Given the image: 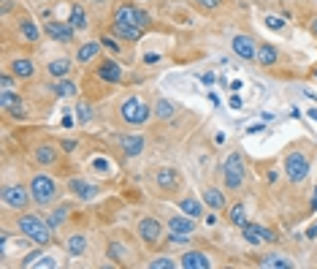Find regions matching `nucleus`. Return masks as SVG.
Returning <instances> with one entry per match:
<instances>
[{
	"label": "nucleus",
	"mask_w": 317,
	"mask_h": 269,
	"mask_svg": "<svg viewBox=\"0 0 317 269\" xmlns=\"http://www.w3.org/2000/svg\"><path fill=\"white\" fill-rule=\"evenodd\" d=\"M16 228H19V234H25V237L36 245H52V239H54L52 237L54 228H52L46 220H41L38 215H30V212L16 217Z\"/></svg>",
	"instance_id": "obj_1"
},
{
	"label": "nucleus",
	"mask_w": 317,
	"mask_h": 269,
	"mask_svg": "<svg viewBox=\"0 0 317 269\" xmlns=\"http://www.w3.org/2000/svg\"><path fill=\"white\" fill-rule=\"evenodd\" d=\"M27 188H30V196L38 207H49V204L57 202V196H60V188H57V182L52 180L49 174H36Z\"/></svg>",
	"instance_id": "obj_2"
},
{
	"label": "nucleus",
	"mask_w": 317,
	"mask_h": 269,
	"mask_svg": "<svg viewBox=\"0 0 317 269\" xmlns=\"http://www.w3.org/2000/svg\"><path fill=\"white\" fill-rule=\"evenodd\" d=\"M119 117H122L128 125H144L149 117H152V106H149L144 98H138V95H128V98L119 104Z\"/></svg>",
	"instance_id": "obj_3"
},
{
	"label": "nucleus",
	"mask_w": 317,
	"mask_h": 269,
	"mask_svg": "<svg viewBox=\"0 0 317 269\" xmlns=\"http://www.w3.org/2000/svg\"><path fill=\"white\" fill-rule=\"evenodd\" d=\"M222 177H225V188L228 191H241L244 188V180H247V166H244V158L239 152L225 158L222 163Z\"/></svg>",
	"instance_id": "obj_4"
},
{
	"label": "nucleus",
	"mask_w": 317,
	"mask_h": 269,
	"mask_svg": "<svg viewBox=\"0 0 317 269\" xmlns=\"http://www.w3.org/2000/svg\"><path fill=\"white\" fill-rule=\"evenodd\" d=\"M309 169H312V163H309V155H304V152H290L285 158V174L293 185H301L309 177Z\"/></svg>",
	"instance_id": "obj_5"
},
{
	"label": "nucleus",
	"mask_w": 317,
	"mask_h": 269,
	"mask_svg": "<svg viewBox=\"0 0 317 269\" xmlns=\"http://www.w3.org/2000/svg\"><path fill=\"white\" fill-rule=\"evenodd\" d=\"M136 234L147 248H158L160 239H163V226H160L158 217H141L136 226Z\"/></svg>",
	"instance_id": "obj_6"
},
{
	"label": "nucleus",
	"mask_w": 317,
	"mask_h": 269,
	"mask_svg": "<svg viewBox=\"0 0 317 269\" xmlns=\"http://www.w3.org/2000/svg\"><path fill=\"white\" fill-rule=\"evenodd\" d=\"M0 196H3V204H5V207L14 209V212H22V209H25L27 204L33 202L30 188H25V185H5Z\"/></svg>",
	"instance_id": "obj_7"
},
{
	"label": "nucleus",
	"mask_w": 317,
	"mask_h": 269,
	"mask_svg": "<svg viewBox=\"0 0 317 269\" xmlns=\"http://www.w3.org/2000/svg\"><path fill=\"white\" fill-rule=\"evenodd\" d=\"M114 22H128V25H138L147 30L149 27V14L144 8H138V5H119L117 11H114Z\"/></svg>",
	"instance_id": "obj_8"
},
{
	"label": "nucleus",
	"mask_w": 317,
	"mask_h": 269,
	"mask_svg": "<svg viewBox=\"0 0 317 269\" xmlns=\"http://www.w3.org/2000/svg\"><path fill=\"white\" fill-rule=\"evenodd\" d=\"M155 182H158V188L163 193H176L182 185V177L176 169H171V166H163V169L155 171Z\"/></svg>",
	"instance_id": "obj_9"
},
{
	"label": "nucleus",
	"mask_w": 317,
	"mask_h": 269,
	"mask_svg": "<svg viewBox=\"0 0 317 269\" xmlns=\"http://www.w3.org/2000/svg\"><path fill=\"white\" fill-rule=\"evenodd\" d=\"M44 30H46V36H49L52 41H57V44H71V41H73V27H71V22L49 19V22L44 25Z\"/></svg>",
	"instance_id": "obj_10"
},
{
	"label": "nucleus",
	"mask_w": 317,
	"mask_h": 269,
	"mask_svg": "<svg viewBox=\"0 0 317 269\" xmlns=\"http://www.w3.org/2000/svg\"><path fill=\"white\" fill-rule=\"evenodd\" d=\"M241 237H244L250 245L276 242V234H274V231H268V228H263V226H258V223H247V226L241 228Z\"/></svg>",
	"instance_id": "obj_11"
},
{
	"label": "nucleus",
	"mask_w": 317,
	"mask_h": 269,
	"mask_svg": "<svg viewBox=\"0 0 317 269\" xmlns=\"http://www.w3.org/2000/svg\"><path fill=\"white\" fill-rule=\"evenodd\" d=\"M98 76H101L103 82H108V84H119V82H122V68H119L117 60L106 57V60L98 66Z\"/></svg>",
	"instance_id": "obj_12"
},
{
	"label": "nucleus",
	"mask_w": 317,
	"mask_h": 269,
	"mask_svg": "<svg viewBox=\"0 0 317 269\" xmlns=\"http://www.w3.org/2000/svg\"><path fill=\"white\" fill-rule=\"evenodd\" d=\"M179 267L182 269H209L211 259L204 253V250H187V253L179 259Z\"/></svg>",
	"instance_id": "obj_13"
},
{
	"label": "nucleus",
	"mask_w": 317,
	"mask_h": 269,
	"mask_svg": "<svg viewBox=\"0 0 317 269\" xmlns=\"http://www.w3.org/2000/svg\"><path fill=\"white\" fill-rule=\"evenodd\" d=\"M230 49L236 52V57H244V60H255V55H258V47L250 36H233Z\"/></svg>",
	"instance_id": "obj_14"
},
{
	"label": "nucleus",
	"mask_w": 317,
	"mask_h": 269,
	"mask_svg": "<svg viewBox=\"0 0 317 269\" xmlns=\"http://www.w3.org/2000/svg\"><path fill=\"white\" fill-rule=\"evenodd\" d=\"M68 188H71L73 196L84 199V202H90V199H95L98 193H101V188H98V185H92V182H87V180H79V177L68 182Z\"/></svg>",
	"instance_id": "obj_15"
},
{
	"label": "nucleus",
	"mask_w": 317,
	"mask_h": 269,
	"mask_svg": "<svg viewBox=\"0 0 317 269\" xmlns=\"http://www.w3.org/2000/svg\"><path fill=\"white\" fill-rule=\"evenodd\" d=\"M204 199H195V196H184V199H179V209L184 215H190V217H195V220H198L201 215H206L204 212Z\"/></svg>",
	"instance_id": "obj_16"
},
{
	"label": "nucleus",
	"mask_w": 317,
	"mask_h": 269,
	"mask_svg": "<svg viewBox=\"0 0 317 269\" xmlns=\"http://www.w3.org/2000/svg\"><path fill=\"white\" fill-rule=\"evenodd\" d=\"M114 36L117 38H125V41H138L141 38V33H144V27H138V25H128V22H114Z\"/></svg>",
	"instance_id": "obj_17"
},
{
	"label": "nucleus",
	"mask_w": 317,
	"mask_h": 269,
	"mask_svg": "<svg viewBox=\"0 0 317 269\" xmlns=\"http://www.w3.org/2000/svg\"><path fill=\"white\" fill-rule=\"evenodd\" d=\"M168 231H179V234H193L195 231V217L190 215H174L168 217Z\"/></svg>",
	"instance_id": "obj_18"
},
{
	"label": "nucleus",
	"mask_w": 317,
	"mask_h": 269,
	"mask_svg": "<svg viewBox=\"0 0 317 269\" xmlns=\"http://www.w3.org/2000/svg\"><path fill=\"white\" fill-rule=\"evenodd\" d=\"M119 144H122V150H125L128 158H138L144 152V147H147V141H144V136H122Z\"/></svg>",
	"instance_id": "obj_19"
},
{
	"label": "nucleus",
	"mask_w": 317,
	"mask_h": 269,
	"mask_svg": "<svg viewBox=\"0 0 317 269\" xmlns=\"http://www.w3.org/2000/svg\"><path fill=\"white\" fill-rule=\"evenodd\" d=\"M201 199H204V204H206V207H211V209H214V212H222V209H225V196H222V191H220V188H206V191H204V196H201Z\"/></svg>",
	"instance_id": "obj_20"
},
{
	"label": "nucleus",
	"mask_w": 317,
	"mask_h": 269,
	"mask_svg": "<svg viewBox=\"0 0 317 269\" xmlns=\"http://www.w3.org/2000/svg\"><path fill=\"white\" fill-rule=\"evenodd\" d=\"M258 267H263V269H293V261L282 253H268L258 261Z\"/></svg>",
	"instance_id": "obj_21"
},
{
	"label": "nucleus",
	"mask_w": 317,
	"mask_h": 269,
	"mask_svg": "<svg viewBox=\"0 0 317 269\" xmlns=\"http://www.w3.org/2000/svg\"><path fill=\"white\" fill-rule=\"evenodd\" d=\"M255 60L261 63V66H274V63H279V52H276V47L274 44H261V47H258V55H255Z\"/></svg>",
	"instance_id": "obj_22"
},
{
	"label": "nucleus",
	"mask_w": 317,
	"mask_h": 269,
	"mask_svg": "<svg viewBox=\"0 0 317 269\" xmlns=\"http://www.w3.org/2000/svg\"><path fill=\"white\" fill-rule=\"evenodd\" d=\"M11 73H14L16 79H30L33 73H36V66H33L27 57H16V60H11Z\"/></svg>",
	"instance_id": "obj_23"
},
{
	"label": "nucleus",
	"mask_w": 317,
	"mask_h": 269,
	"mask_svg": "<svg viewBox=\"0 0 317 269\" xmlns=\"http://www.w3.org/2000/svg\"><path fill=\"white\" fill-rule=\"evenodd\" d=\"M0 106H3V112L22 114V98L16 93H11V87H3V93H0Z\"/></svg>",
	"instance_id": "obj_24"
},
{
	"label": "nucleus",
	"mask_w": 317,
	"mask_h": 269,
	"mask_svg": "<svg viewBox=\"0 0 317 269\" xmlns=\"http://www.w3.org/2000/svg\"><path fill=\"white\" fill-rule=\"evenodd\" d=\"M68 22H71V27L73 30H87V11H84V5L82 3H73L71 5V16H68Z\"/></svg>",
	"instance_id": "obj_25"
},
{
	"label": "nucleus",
	"mask_w": 317,
	"mask_h": 269,
	"mask_svg": "<svg viewBox=\"0 0 317 269\" xmlns=\"http://www.w3.org/2000/svg\"><path fill=\"white\" fill-rule=\"evenodd\" d=\"M101 47H103L101 41H87V44H82V47L76 49V60H79V63H92V60L98 57V52H101Z\"/></svg>",
	"instance_id": "obj_26"
},
{
	"label": "nucleus",
	"mask_w": 317,
	"mask_h": 269,
	"mask_svg": "<svg viewBox=\"0 0 317 269\" xmlns=\"http://www.w3.org/2000/svg\"><path fill=\"white\" fill-rule=\"evenodd\" d=\"M19 38L27 44H36V41H41V30L33 25V19H22L19 22Z\"/></svg>",
	"instance_id": "obj_27"
},
{
	"label": "nucleus",
	"mask_w": 317,
	"mask_h": 269,
	"mask_svg": "<svg viewBox=\"0 0 317 269\" xmlns=\"http://www.w3.org/2000/svg\"><path fill=\"white\" fill-rule=\"evenodd\" d=\"M65 250L71 256H84V250H87V237L84 234H71V237L65 239Z\"/></svg>",
	"instance_id": "obj_28"
},
{
	"label": "nucleus",
	"mask_w": 317,
	"mask_h": 269,
	"mask_svg": "<svg viewBox=\"0 0 317 269\" xmlns=\"http://www.w3.org/2000/svg\"><path fill=\"white\" fill-rule=\"evenodd\" d=\"M71 66H73V63L68 60V57H57V60H52L49 66H46V71H49L54 79H62V76L71 73Z\"/></svg>",
	"instance_id": "obj_29"
},
{
	"label": "nucleus",
	"mask_w": 317,
	"mask_h": 269,
	"mask_svg": "<svg viewBox=\"0 0 317 269\" xmlns=\"http://www.w3.org/2000/svg\"><path fill=\"white\" fill-rule=\"evenodd\" d=\"M52 90H54V93L60 95V98H73V95L79 93V87H76V84H73V82H71V79H68V76L57 79V82L52 84Z\"/></svg>",
	"instance_id": "obj_30"
},
{
	"label": "nucleus",
	"mask_w": 317,
	"mask_h": 269,
	"mask_svg": "<svg viewBox=\"0 0 317 269\" xmlns=\"http://www.w3.org/2000/svg\"><path fill=\"white\" fill-rule=\"evenodd\" d=\"M68 215H71V207H68V204H60V207H54L49 212V217H46V223H49L52 228H60L62 223L68 220Z\"/></svg>",
	"instance_id": "obj_31"
},
{
	"label": "nucleus",
	"mask_w": 317,
	"mask_h": 269,
	"mask_svg": "<svg viewBox=\"0 0 317 269\" xmlns=\"http://www.w3.org/2000/svg\"><path fill=\"white\" fill-rule=\"evenodd\" d=\"M33 155H36V161L41 163V166H52L57 161V150L52 144H41V147H36V152H33Z\"/></svg>",
	"instance_id": "obj_32"
},
{
	"label": "nucleus",
	"mask_w": 317,
	"mask_h": 269,
	"mask_svg": "<svg viewBox=\"0 0 317 269\" xmlns=\"http://www.w3.org/2000/svg\"><path fill=\"white\" fill-rule=\"evenodd\" d=\"M228 220L233 223V226H239V228H244L247 223V209H244V204H233V207L228 209Z\"/></svg>",
	"instance_id": "obj_33"
},
{
	"label": "nucleus",
	"mask_w": 317,
	"mask_h": 269,
	"mask_svg": "<svg viewBox=\"0 0 317 269\" xmlns=\"http://www.w3.org/2000/svg\"><path fill=\"white\" fill-rule=\"evenodd\" d=\"M108 256H111V259L117 261V264H128V261H130V256H133V253H130V248L125 250L119 242H111V248H108Z\"/></svg>",
	"instance_id": "obj_34"
},
{
	"label": "nucleus",
	"mask_w": 317,
	"mask_h": 269,
	"mask_svg": "<svg viewBox=\"0 0 317 269\" xmlns=\"http://www.w3.org/2000/svg\"><path fill=\"white\" fill-rule=\"evenodd\" d=\"M155 114H158L160 120H168V117H174V114H176V106L171 104V101L160 98L158 104H155Z\"/></svg>",
	"instance_id": "obj_35"
},
{
	"label": "nucleus",
	"mask_w": 317,
	"mask_h": 269,
	"mask_svg": "<svg viewBox=\"0 0 317 269\" xmlns=\"http://www.w3.org/2000/svg\"><path fill=\"white\" fill-rule=\"evenodd\" d=\"M179 267V261H174L171 256H158V259L149 261V269H174Z\"/></svg>",
	"instance_id": "obj_36"
},
{
	"label": "nucleus",
	"mask_w": 317,
	"mask_h": 269,
	"mask_svg": "<svg viewBox=\"0 0 317 269\" xmlns=\"http://www.w3.org/2000/svg\"><path fill=\"white\" fill-rule=\"evenodd\" d=\"M76 120H79V123H90V120H92V106L84 104V101H79V104H76Z\"/></svg>",
	"instance_id": "obj_37"
},
{
	"label": "nucleus",
	"mask_w": 317,
	"mask_h": 269,
	"mask_svg": "<svg viewBox=\"0 0 317 269\" xmlns=\"http://www.w3.org/2000/svg\"><path fill=\"white\" fill-rule=\"evenodd\" d=\"M165 239H168L171 245H190V234H179V231H171Z\"/></svg>",
	"instance_id": "obj_38"
},
{
	"label": "nucleus",
	"mask_w": 317,
	"mask_h": 269,
	"mask_svg": "<svg viewBox=\"0 0 317 269\" xmlns=\"http://www.w3.org/2000/svg\"><path fill=\"white\" fill-rule=\"evenodd\" d=\"M266 27H271V30H282V27H285V19H279V16H266Z\"/></svg>",
	"instance_id": "obj_39"
},
{
	"label": "nucleus",
	"mask_w": 317,
	"mask_h": 269,
	"mask_svg": "<svg viewBox=\"0 0 317 269\" xmlns=\"http://www.w3.org/2000/svg\"><path fill=\"white\" fill-rule=\"evenodd\" d=\"M195 5L204 8V11H214L217 5H220V0H195Z\"/></svg>",
	"instance_id": "obj_40"
},
{
	"label": "nucleus",
	"mask_w": 317,
	"mask_h": 269,
	"mask_svg": "<svg viewBox=\"0 0 317 269\" xmlns=\"http://www.w3.org/2000/svg\"><path fill=\"white\" fill-rule=\"evenodd\" d=\"M76 147H79L76 139H65V141H62V152H73Z\"/></svg>",
	"instance_id": "obj_41"
},
{
	"label": "nucleus",
	"mask_w": 317,
	"mask_h": 269,
	"mask_svg": "<svg viewBox=\"0 0 317 269\" xmlns=\"http://www.w3.org/2000/svg\"><path fill=\"white\" fill-rule=\"evenodd\" d=\"M14 73H3V76H0V84H3V87H14Z\"/></svg>",
	"instance_id": "obj_42"
},
{
	"label": "nucleus",
	"mask_w": 317,
	"mask_h": 269,
	"mask_svg": "<svg viewBox=\"0 0 317 269\" xmlns=\"http://www.w3.org/2000/svg\"><path fill=\"white\" fill-rule=\"evenodd\" d=\"M101 44H103V47H108V49H111V52H119V47H117V44L111 41V38H101Z\"/></svg>",
	"instance_id": "obj_43"
},
{
	"label": "nucleus",
	"mask_w": 317,
	"mask_h": 269,
	"mask_svg": "<svg viewBox=\"0 0 317 269\" xmlns=\"http://www.w3.org/2000/svg\"><path fill=\"white\" fill-rule=\"evenodd\" d=\"M201 82H204V84H214V82H217V76L209 71V73H204V76H201Z\"/></svg>",
	"instance_id": "obj_44"
},
{
	"label": "nucleus",
	"mask_w": 317,
	"mask_h": 269,
	"mask_svg": "<svg viewBox=\"0 0 317 269\" xmlns=\"http://www.w3.org/2000/svg\"><path fill=\"white\" fill-rule=\"evenodd\" d=\"M304 237H307V239H317V223L307 228V234H304Z\"/></svg>",
	"instance_id": "obj_45"
},
{
	"label": "nucleus",
	"mask_w": 317,
	"mask_h": 269,
	"mask_svg": "<svg viewBox=\"0 0 317 269\" xmlns=\"http://www.w3.org/2000/svg\"><path fill=\"white\" fill-rule=\"evenodd\" d=\"M241 106H244V104H241V98H239V95H233V98H230V109H236V112H239Z\"/></svg>",
	"instance_id": "obj_46"
},
{
	"label": "nucleus",
	"mask_w": 317,
	"mask_h": 269,
	"mask_svg": "<svg viewBox=\"0 0 317 269\" xmlns=\"http://www.w3.org/2000/svg\"><path fill=\"white\" fill-rule=\"evenodd\" d=\"M209 101H211V104H214V106H220V95H217L214 90H211V93H209Z\"/></svg>",
	"instance_id": "obj_47"
},
{
	"label": "nucleus",
	"mask_w": 317,
	"mask_h": 269,
	"mask_svg": "<svg viewBox=\"0 0 317 269\" xmlns=\"http://www.w3.org/2000/svg\"><path fill=\"white\" fill-rule=\"evenodd\" d=\"M225 87H230V90H236V93H239V90H241V82H239V79H233V82L225 84Z\"/></svg>",
	"instance_id": "obj_48"
},
{
	"label": "nucleus",
	"mask_w": 317,
	"mask_h": 269,
	"mask_svg": "<svg viewBox=\"0 0 317 269\" xmlns=\"http://www.w3.org/2000/svg\"><path fill=\"white\" fill-rule=\"evenodd\" d=\"M160 55H144V63H158Z\"/></svg>",
	"instance_id": "obj_49"
},
{
	"label": "nucleus",
	"mask_w": 317,
	"mask_h": 269,
	"mask_svg": "<svg viewBox=\"0 0 317 269\" xmlns=\"http://www.w3.org/2000/svg\"><path fill=\"white\" fill-rule=\"evenodd\" d=\"M247 131H250V134H258V131H263V125H261V123H258V125H250Z\"/></svg>",
	"instance_id": "obj_50"
},
{
	"label": "nucleus",
	"mask_w": 317,
	"mask_h": 269,
	"mask_svg": "<svg viewBox=\"0 0 317 269\" xmlns=\"http://www.w3.org/2000/svg\"><path fill=\"white\" fill-rule=\"evenodd\" d=\"M312 212H317V188H315V196H312Z\"/></svg>",
	"instance_id": "obj_51"
},
{
	"label": "nucleus",
	"mask_w": 317,
	"mask_h": 269,
	"mask_svg": "<svg viewBox=\"0 0 317 269\" xmlns=\"http://www.w3.org/2000/svg\"><path fill=\"white\" fill-rule=\"evenodd\" d=\"M307 114H309V117H312V120H315V123H317V109H315V106H312V109H309V112H307Z\"/></svg>",
	"instance_id": "obj_52"
},
{
	"label": "nucleus",
	"mask_w": 317,
	"mask_h": 269,
	"mask_svg": "<svg viewBox=\"0 0 317 269\" xmlns=\"http://www.w3.org/2000/svg\"><path fill=\"white\" fill-rule=\"evenodd\" d=\"M309 30H312L315 36H317V16H315V19H312V25H309Z\"/></svg>",
	"instance_id": "obj_53"
},
{
	"label": "nucleus",
	"mask_w": 317,
	"mask_h": 269,
	"mask_svg": "<svg viewBox=\"0 0 317 269\" xmlns=\"http://www.w3.org/2000/svg\"><path fill=\"white\" fill-rule=\"evenodd\" d=\"M92 3H98V5H101V3H106V0H92Z\"/></svg>",
	"instance_id": "obj_54"
},
{
	"label": "nucleus",
	"mask_w": 317,
	"mask_h": 269,
	"mask_svg": "<svg viewBox=\"0 0 317 269\" xmlns=\"http://www.w3.org/2000/svg\"><path fill=\"white\" fill-rule=\"evenodd\" d=\"M312 73H315V79H317V66H315V71H312Z\"/></svg>",
	"instance_id": "obj_55"
}]
</instances>
